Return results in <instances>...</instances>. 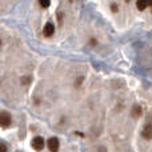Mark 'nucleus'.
Segmentation results:
<instances>
[{
    "instance_id": "10",
    "label": "nucleus",
    "mask_w": 152,
    "mask_h": 152,
    "mask_svg": "<svg viewBox=\"0 0 152 152\" xmlns=\"http://www.w3.org/2000/svg\"><path fill=\"white\" fill-rule=\"evenodd\" d=\"M112 11L113 12H118V5L116 4H112Z\"/></svg>"
},
{
    "instance_id": "8",
    "label": "nucleus",
    "mask_w": 152,
    "mask_h": 152,
    "mask_svg": "<svg viewBox=\"0 0 152 152\" xmlns=\"http://www.w3.org/2000/svg\"><path fill=\"white\" fill-rule=\"evenodd\" d=\"M39 4H40V5H42V7H43V8H47V7H50V4H51V3H50V1H48V0H47V1H44V0H42V1H40V3H39Z\"/></svg>"
},
{
    "instance_id": "4",
    "label": "nucleus",
    "mask_w": 152,
    "mask_h": 152,
    "mask_svg": "<svg viewBox=\"0 0 152 152\" xmlns=\"http://www.w3.org/2000/svg\"><path fill=\"white\" fill-rule=\"evenodd\" d=\"M53 32H55V26H53L52 23H47L44 26V29H43V34H44V36L50 37L53 35Z\"/></svg>"
},
{
    "instance_id": "9",
    "label": "nucleus",
    "mask_w": 152,
    "mask_h": 152,
    "mask_svg": "<svg viewBox=\"0 0 152 152\" xmlns=\"http://www.w3.org/2000/svg\"><path fill=\"white\" fill-rule=\"evenodd\" d=\"M0 152H7V147L3 143H0Z\"/></svg>"
},
{
    "instance_id": "3",
    "label": "nucleus",
    "mask_w": 152,
    "mask_h": 152,
    "mask_svg": "<svg viewBox=\"0 0 152 152\" xmlns=\"http://www.w3.org/2000/svg\"><path fill=\"white\" fill-rule=\"evenodd\" d=\"M47 144H48V148H50V151L51 152H58L59 151V140H58V137H50L48 139V142H47Z\"/></svg>"
},
{
    "instance_id": "2",
    "label": "nucleus",
    "mask_w": 152,
    "mask_h": 152,
    "mask_svg": "<svg viewBox=\"0 0 152 152\" xmlns=\"http://www.w3.org/2000/svg\"><path fill=\"white\" fill-rule=\"evenodd\" d=\"M44 139L40 136H36L34 137V140H32V148H34L35 151H42L43 148H44Z\"/></svg>"
},
{
    "instance_id": "1",
    "label": "nucleus",
    "mask_w": 152,
    "mask_h": 152,
    "mask_svg": "<svg viewBox=\"0 0 152 152\" xmlns=\"http://www.w3.org/2000/svg\"><path fill=\"white\" fill-rule=\"evenodd\" d=\"M11 126V115L8 112H1L0 113V127L7 128Z\"/></svg>"
},
{
    "instance_id": "7",
    "label": "nucleus",
    "mask_w": 152,
    "mask_h": 152,
    "mask_svg": "<svg viewBox=\"0 0 152 152\" xmlns=\"http://www.w3.org/2000/svg\"><path fill=\"white\" fill-rule=\"evenodd\" d=\"M136 5H137V10L143 11V10H145V7H148V5H151V3H145V1H137V3H136Z\"/></svg>"
},
{
    "instance_id": "6",
    "label": "nucleus",
    "mask_w": 152,
    "mask_h": 152,
    "mask_svg": "<svg viewBox=\"0 0 152 152\" xmlns=\"http://www.w3.org/2000/svg\"><path fill=\"white\" fill-rule=\"evenodd\" d=\"M132 115H134L135 118H139V116L142 115V107H140L139 104H136V105L132 107Z\"/></svg>"
},
{
    "instance_id": "5",
    "label": "nucleus",
    "mask_w": 152,
    "mask_h": 152,
    "mask_svg": "<svg viewBox=\"0 0 152 152\" xmlns=\"http://www.w3.org/2000/svg\"><path fill=\"white\" fill-rule=\"evenodd\" d=\"M143 137H145L147 140H150L152 137V127H151L150 123H148L147 126L144 127V129H143Z\"/></svg>"
},
{
    "instance_id": "11",
    "label": "nucleus",
    "mask_w": 152,
    "mask_h": 152,
    "mask_svg": "<svg viewBox=\"0 0 152 152\" xmlns=\"http://www.w3.org/2000/svg\"><path fill=\"white\" fill-rule=\"evenodd\" d=\"M0 47H1V42H0Z\"/></svg>"
}]
</instances>
